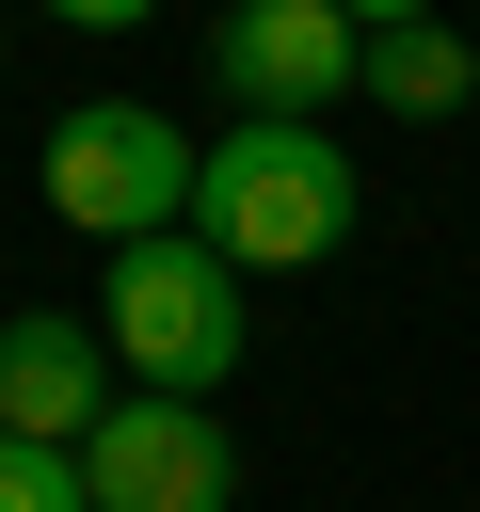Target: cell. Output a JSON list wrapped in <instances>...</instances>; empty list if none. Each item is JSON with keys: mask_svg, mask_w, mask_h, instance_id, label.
I'll return each mask as SVG.
<instances>
[{"mask_svg": "<svg viewBox=\"0 0 480 512\" xmlns=\"http://www.w3.org/2000/svg\"><path fill=\"white\" fill-rule=\"evenodd\" d=\"M0 512H96L80 448H32V432H0Z\"/></svg>", "mask_w": 480, "mask_h": 512, "instance_id": "8", "label": "cell"}, {"mask_svg": "<svg viewBox=\"0 0 480 512\" xmlns=\"http://www.w3.org/2000/svg\"><path fill=\"white\" fill-rule=\"evenodd\" d=\"M208 80H224L256 128H320L336 96H368V32H352L336 0H224Z\"/></svg>", "mask_w": 480, "mask_h": 512, "instance_id": "4", "label": "cell"}, {"mask_svg": "<svg viewBox=\"0 0 480 512\" xmlns=\"http://www.w3.org/2000/svg\"><path fill=\"white\" fill-rule=\"evenodd\" d=\"M64 32H128V16H160V0H48Z\"/></svg>", "mask_w": 480, "mask_h": 512, "instance_id": "9", "label": "cell"}, {"mask_svg": "<svg viewBox=\"0 0 480 512\" xmlns=\"http://www.w3.org/2000/svg\"><path fill=\"white\" fill-rule=\"evenodd\" d=\"M336 16H352V32H400V16H432V0H336Z\"/></svg>", "mask_w": 480, "mask_h": 512, "instance_id": "10", "label": "cell"}, {"mask_svg": "<svg viewBox=\"0 0 480 512\" xmlns=\"http://www.w3.org/2000/svg\"><path fill=\"white\" fill-rule=\"evenodd\" d=\"M80 480H96V512H224V496H240V448H224L208 400L128 384V400L96 416V448H80Z\"/></svg>", "mask_w": 480, "mask_h": 512, "instance_id": "5", "label": "cell"}, {"mask_svg": "<svg viewBox=\"0 0 480 512\" xmlns=\"http://www.w3.org/2000/svg\"><path fill=\"white\" fill-rule=\"evenodd\" d=\"M192 240L208 256H240V272H304V256H336L352 240V144L336 128H224L208 144V176H192Z\"/></svg>", "mask_w": 480, "mask_h": 512, "instance_id": "1", "label": "cell"}, {"mask_svg": "<svg viewBox=\"0 0 480 512\" xmlns=\"http://www.w3.org/2000/svg\"><path fill=\"white\" fill-rule=\"evenodd\" d=\"M368 96H384V112H464V96H480V48H464L448 16H400V32H368Z\"/></svg>", "mask_w": 480, "mask_h": 512, "instance_id": "7", "label": "cell"}, {"mask_svg": "<svg viewBox=\"0 0 480 512\" xmlns=\"http://www.w3.org/2000/svg\"><path fill=\"white\" fill-rule=\"evenodd\" d=\"M96 336H112V368H128V384H176V400H208V384L240 368V336H256V304H240V256H208V240H128V256H112V304H96Z\"/></svg>", "mask_w": 480, "mask_h": 512, "instance_id": "2", "label": "cell"}, {"mask_svg": "<svg viewBox=\"0 0 480 512\" xmlns=\"http://www.w3.org/2000/svg\"><path fill=\"white\" fill-rule=\"evenodd\" d=\"M192 176H208V144H176L144 96H80L64 128H48V208L80 224V240H176L192 224Z\"/></svg>", "mask_w": 480, "mask_h": 512, "instance_id": "3", "label": "cell"}, {"mask_svg": "<svg viewBox=\"0 0 480 512\" xmlns=\"http://www.w3.org/2000/svg\"><path fill=\"white\" fill-rule=\"evenodd\" d=\"M112 400H128V384H112V336H96V320H0V432L96 448Z\"/></svg>", "mask_w": 480, "mask_h": 512, "instance_id": "6", "label": "cell"}]
</instances>
